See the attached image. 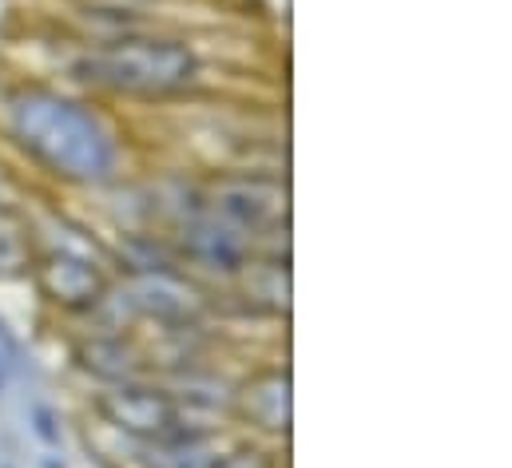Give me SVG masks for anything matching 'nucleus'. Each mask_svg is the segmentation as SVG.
I'll list each match as a JSON object with an SVG mask.
<instances>
[{"label":"nucleus","instance_id":"f03ea898","mask_svg":"<svg viewBox=\"0 0 512 468\" xmlns=\"http://www.w3.org/2000/svg\"><path fill=\"white\" fill-rule=\"evenodd\" d=\"M104 104L64 96L48 84H20L8 96L16 143L56 179L68 183H112L120 179L124 139L112 131Z\"/></svg>","mask_w":512,"mask_h":468},{"label":"nucleus","instance_id":"f257e3e1","mask_svg":"<svg viewBox=\"0 0 512 468\" xmlns=\"http://www.w3.org/2000/svg\"><path fill=\"white\" fill-rule=\"evenodd\" d=\"M72 80L88 92L128 100L135 108L195 100L215 88V68L199 44L195 32H128V36H88L76 40ZM223 80V76H219Z\"/></svg>","mask_w":512,"mask_h":468},{"label":"nucleus","instance_id":"7ed1b4c3","mask_svg":"<svg viewBox=\"0 0 512 468\" xmlns=\"http://www.w3.org/2000/svg\"><path fill=\"white\" fill-rule=\"evenodd\" d=\"M231 409L239 413L243 429L266 433V437H286L290 433V377L286 369H266L247 377L231 393Z\"/></svg>","mask_w":512,"mask_h":468},{"label":"nucleus","instance_id":"20e7f679","mask_svg":"<svg viewBox=\"0 0 512 468\" xmlns=\"http://www.w3.org/2000/svg\"><path fill=\"white\" fill-rule=\"evenodd\" d=\"M211 468H278V465H274V453L270 449H262L255 441H243V445L227 449Z\"/></svg>","mask_w":512,"mask_h":468}]
</instances>
